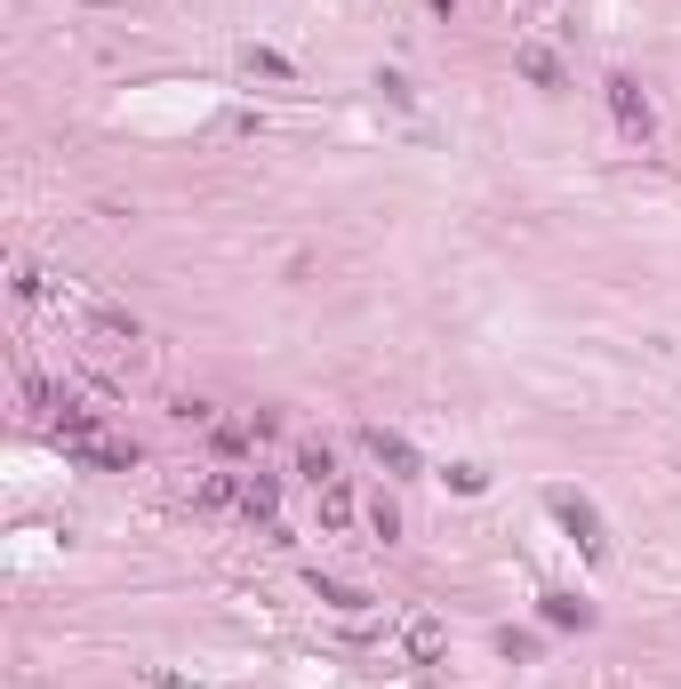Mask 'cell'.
Returning a JSON list of instances; mask_svg holds the SVG:
<instances>
[{
	"mask_svg": "<svg viewBox=\"0 0 681 689\" xmlns=\"http://www.w3.org/2000/svg\"><path fill=\"white\" fill-rule=\"evenodd\" d=\"M361 521L377 529V546H393V538H401V505H393V490H377V497L361 505Z\"/></svg>",
	"mask_w": 681,
	"mask_h": 689,
	"instance_id": "9c48e42d",
	"label": "cell"
},
{
	"mask_svg": "<svg viewBox=\"0 0 681 689\" xmlns=\"http://www.w3.org/2000/svg\"><path fill=\"white\" fill-rule=\"evenodd\" d=\"M601 96H610V120H617L625 145H649V137H658V113H649V96H642L634 72H610V81H601Z\"/></svg>",
	"mask_w": 681,
	"mask_h": 689,
	"instance_id": "6da1fadb",
	"label": "cell"
},
{
	"mask_svg": "<svg viewBox=\"0 0 681 689\" xmlns=\"http://www.w3.org/2000/svg\"><path fill=\"white\" fill-rule=\"evenodd\" d=\"M249 72H265V81H289V57H273V48H241Z\"/></svg>",
	"mask_w": 681,
	"mask_h": 689,
	"instance_id": "9a60e30c",
	"label": "cell"
},
{
	"mask_svg": "<svg viewBox=\"0 0 681 689\" xmlns=\"http://www.w3.org/2000/svg\"><path fill=\"white\" fill-rule=\"evenodd\" d=\"M289 466H297V481H305V490H321V481H337V449H330V441H297Z\"/></svg>",
	"mask_w": 681,
	"mask_h": 689,
	"instance_id": "8992f818",
	"label": "cell"
},
{
	"mask_svg": "<svg viewBox=\"0 0 681 689\" xmlns=\"http://www.w3.org/2000/svg\"><path fill=\"white\" fill-rule=\"evenodd\" d=\"M441 481H449V490H458V497H482V490H489V473H482V466H449Z\"/></svg>",
	"mask_w": 681,
	"mask_h": 689,
	"instance_id": "2e32d148",
	"label": "cell"
},
{
	"mask_svg": "<svg viewBox=\"0 0 681 689\" xmlns=\"http://www.w3.org/2000/svg\"><path fill=\"white\" fill-rule=\"evenodd\" d=\"M169 417H176V425H193V433H209V425H217V401H200V393H176V401H169Z\"/></svg>",
	"mask_w": 681,
	"mask_h": 689,
	"instance_id": "8fae6325",
	"label": "cell"
},
{
	"mask_svg": "<svg viewBox=\"0 0 681 689\" xmlns=\"http://www.w3.org/2000/svg\"><path fill=\"white\" fill-rule=\"evenodd\" d=\"M538 609H545V625H577V633L593 625V601L586 594H538Z\"/></svg>",
	"mask_w": 681,
	"mask_h": 689,
	"instance_id": "52a82bcc",
	"label": "cell"
},
{
	"mask_svg": "<svg viewBox=\"0 0 681 689\" xmlns=\"http://www.w3.org/2000/svg\"><path fill=\"white\" fill-rule=\"evenodd\" d=\"M545 514L569 529L577 546H586V561H610V529H601V514H593V497H577V490H545Z\"/></svg>",
	"mask_w": 681,
	"mask_h": 689,
	"instance_id": "7a4b0ae2",
	"label": "cell"
},
{
	"mask_svg": "<svg viewBox=\"0 0 681 689\" xmlns=\"http://www.w3.org/2000/svg\"><path fill=\"white\" fill-rule=\"evenodd\" d=\"M313 594L330 601V609H345V618H361V609H369V594H361V585H337V577H313Z\"/></svg>",
	"mask_w": 681,
	"mask_h": 689,
	"instance_id": "30bf717a",
	"label": "cell"
},
{
	"mask_svg": "<svg viewBox=\"0 0 681 689\" xmlns=\"http://www.w3.org/2000/svg\"><path fill=\"white\" fill-rule=\"evenodd\" d=\"M9 289H16V305H24V313H41V305H48V273H41V265H16V280H9Z\"/></svg>",
	"mask_w": 681,
	"mask_h": 689,
	"instance_id": "7c38bea8",
	"label": "cell"
},
{
	"mask_svg": "<svg viewBox=\"0 0 681 689\" xmlns=\"http://www.w3.org/2000/svg\"><path fill=\"white\" fill-rule=\"evenodd\" d=\"M233 514H241V521H265V529H281V473H265V466H241Z\"/></svg>",
	"mask_w": 681,
	"mask_h": 689,
	"instance_id": "3957f363",
	"label": "cell"
},
{
	"mask_svg": "<svg viewBox=\"0 0 681 689\" xmlns=\"http://www.w3.org/2000/svg\"><path fill=\"white\" fill-rule=\"evenodd\" d=\"M361 457L385 481H409L417 473V449H409V433H393V425H361Z\"/></svg>",
	"mask_w": 681,
	"mask_h": 689,
	"instance_id": "277c9868",
	"label": "cell"
},
{
	"mask_svg": "<svg viewBox=\"0 0 681 689\" xmlns=\"http://www.w3.org/2000/svg\"><path fill=\"white\" fill-rule=\"evenodd\" d=\"M313 514H321V529H353V514H361V505H353V481H345V473L313 490Z\"/></svg>",
	"mask_w": 681,
	"mask_h": 689,
	"instance_id": "5b68a950",
	"label": "cell"
},
{
	"mask_svg": "<svg viewBox=\"0 0 681 689\" xmlns=\"http://www.w3.org/2000/svg\"><path fill=\"white\" fill-rule=\"evenodd\" d=\"M513 65H521V72H529L538 89H562V65H553L545 48H513Z\"/></svg>",
	"mask_w": 681,
	"mask_h": 689,
	"instance_id": "4fadbf2b",
	"label": "cell"
},
{
	"mask_svg": "<svg viewBox=\"0 0 681 689\" xmlns=\"http://www.w3.org/2000/svg\"><path fill=\"white\" fill-rule=\"evenodd\" d=\"M434 9H441V16H458V9H465V0H434Z\"/></svg>",
	"mask_w": 681,
	"mask_h": 689,
	"instance_id": "ac0fdd59",
	"label": "cell"
},
{
	"mask_svg": "<svg viewBox=\"0 0 681 689\" xmlns=\"http://www.w3.org/2000/svg\"><path fill=\"white\" fill-rule=\"evenodd\" d=\"M249 441H281V410H249Z\"/></svg>",
	"mask_w": 681,
	"mask_h": 689,
	"instance_id": "e0dca14e",
	"label": "cell"
},
{
	"mask_svg": "<svg viewBox=\"0 0 681 689\" xmlns=\"http://www.w3.org/2000/svg\"><path fill=\"white\" fill-rule=\"evenodd\" d=\"M401 642H409L417 666H434V657L449 650V633H441V618H409V633H401Z\"/></svg>",
	"mask_w": 681,
	"mask_h": 689,
	"instance_id": "ba28073f",
	"label": "cell"
},
{
	"mask_svg": "<svg viewBox=\"0 0 681 689\" xmlns=\"http://www.w3.org/2000/svg\"><path fill=\"white\" fill-rule=\"evenodd\" d=\"M497 650H506L513 666H529V657H538L545 642H538V633H521V625H506V633H497Z\"/></svg>",
	"mask_w": 681,
	"mask_h": 689,
	"instance_id": "5bb4252c",
	"label": "cell"
}]
</instances>
